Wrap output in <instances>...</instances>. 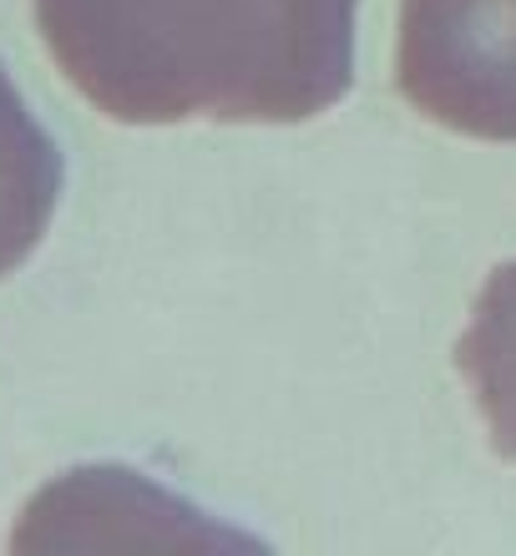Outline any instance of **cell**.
<instances>
[{
    "label": "cell",
    "mask_w": 516,
    "mask_h": 556,
    "mask_svg": "<svg viewBox=\"0 0 516 556\" xmlns=\"http://www.w3.org/2000/svg\"><path fill=\"white\" fill-rule=\"evenodd\" d=\"M360 0H36L56 66L112 122H304L354 81Z\"/></svg>",
    "instance_id": "1"
},
{
    "label": "cell",
    "mask_w": 516,
    "mask_h": 556,
    "mask_svg": "<svg viewBox=\"0 0 516 556\" xmlns=\"http://www.w3.org/2000/svg\"><path fill=\"white\" fill-rule=\"evenodd\" d=\"M395 81L451 132L516 142V0H400Z\"/></svg>",
    "instance_id": "2"
},
{
    "label": "cell",
    "mask_w": 516,
    "mask_h": 556,
    "mask_svg": "<svg viewBox=\"0 0 516 556\" xmlns=\"http://www.w3.org/2000/svg\"><path fill=\"white\" fill-rule=\"evenodd\" d=\"M61 198V147L51 142L11 72L0 66V278L26 264Z\"/></svg>",
    "instance_id": "3"
},
{
    "label": "cell",
    "mask_w": 516,
    "mask_h": 556,
    "mask_svg": "<svg viewBox=\"0 0 516 556\" xmlns=\"http://www.w3.org/2000/svg\"><path fill=\"white\" fill-rule=\"evenodd\" d=\"M456 369L487 415L496 455L516 460V258L491 268L476 293L471 324L456 344Z\"/></svg>",
    "instance_id": "4"
}]
</instances>
